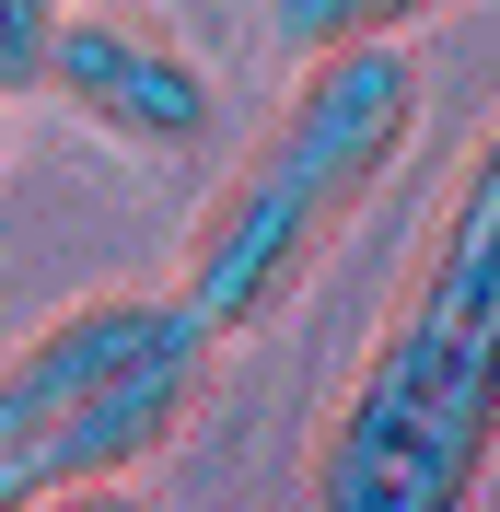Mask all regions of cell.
Masks as SVG:
<instances>
[{"instance_id": "obj_1", "label": "cell", "mask_w": 500, "mask_h": 512, "mask_svg": "<svg viewBox=\"0 0 500 512\" xmlns=\"http://www.w3.org/2000/svg\"><path fill=\"white\" fill-rule=\"evenodd\" d=\"M500 454V105L442 198L431 256L407 268L361 384L314 443V512H466Z\"/></svg>"}, {"instance_id": "obj_2", "label": "cell", "mask_w": 500, "mask_h": 512, "mask_svg": "<svg viewBox=\"0 0 500 512\" xmlns=\"http://www.w3.org/2000/svg\"><path fill=\"white\" fill-rule=\"evenodd\" d=\"M419 140V47L407 35H338L303 47V94L256 140V163L210 198V222L187 245V303L233 338V326L280 315L303 268L338 245V222L384 187V163Z\"/></svg>"}, {"instance_id": "obj_3", "label": "cell", "mask_w": 500, "mask_h": 512, "mask_svg": "<svg viewBox=\"0 0 500 512\" xmlns=\"http://www.w3.org/2000/svg\"><path fill=\"white\" fill-rule=\"evenodd\" d=\"M221 326L187 291H105L0 361V512H47L152 466L210 396Z\"/></svg>"}, {"instance_id": "obj_4", "label": "cell", "mask_w": 500, "mask_h": 512, "mask_svg": "<svg viewBox=\"0 0 500 512\" xmlns=\"http://www.w3.org/2000/svg\"><path fill=\"white\" fill-rule=\"evenodd\" d=\"M35 94L82 105L105 140H140V152H175L198 117H210V70L175 47L163 24L140 12H59L47 35V70H35Z\"/></svg>"}, {"instance_id": "obj_5", "label": "cell", "mask_w": 500, "mask_h": 512, "mask_svg": "<svg viewBox=\"0 0 500 512\" xmlns=\"http://www.w3.org/2000/svg\"><path fill=\"white\" fill-rule=\"evenodd\" d=\"M431 12L442 0H280V35L291 47H338V35H407Z\"/></svg>"}, {"instance_id": "obj_6", "label": "cell", "mask_w": 500, "mask_h": 512, "mask_svg": "<svg viewBox=\"0 0 500 512\" xmlns=\"http://www.w3.org/2000/svg\"><path fill=\"white\" fill-rule=\"evenodd\" d=\"M70 0H0V94H35V70H47V35H59Z\"/></svg>"}]
</instances>
